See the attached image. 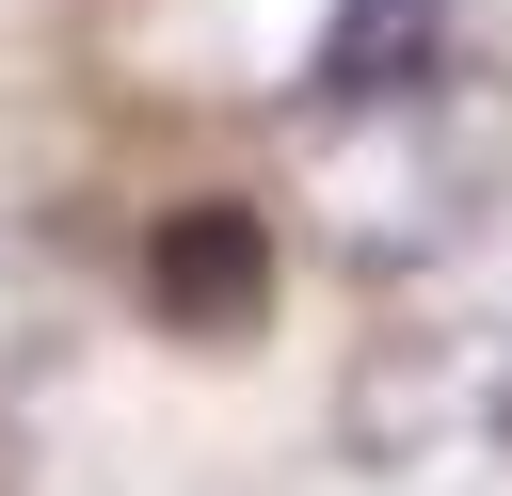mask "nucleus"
Segmentation results:
<instances>
[{
  "instance_id": "f257e3e1",
  "label": "nucleus",
  "mask_w": 512,
  "mask_h": 496,
  "mask_svg": "<svg viewBox=\"0 0 512 496\" xmlns=\"http://www.w3.org/2000/svg\"><path fill=\"white\" fill-rule=\"evenodd\" d=\"M144 304H160V336L240 352V336L272 320V224H256L240 192H176V208L144 224Z\"/></svg>"
},
{
  "instance_id": "f03ea898",
  "label": "nucleus",
  "mask_w": 512,
  "mask_h": 496,
  "mask_svg": "<svg viewBox=\"0 0 512 496\" xmlns=\"http://www.w3.org/2000/svg\"><path fill=\"white\" fill-rule=\"evenodd\" d=\"M432 80H448V0H336L320 48H304L320 112H416Z\"/></svg>"
}]
</instances>
